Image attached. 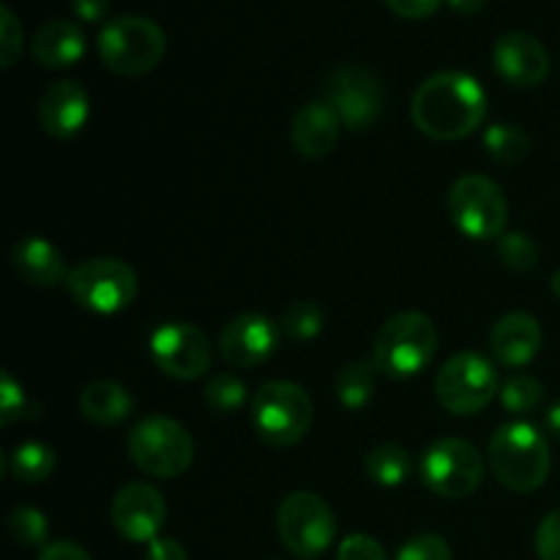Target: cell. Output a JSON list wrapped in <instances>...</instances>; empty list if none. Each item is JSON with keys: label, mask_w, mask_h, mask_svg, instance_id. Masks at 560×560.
Here are the masks:
<instances>
[{"label": "cell", "mask_w": 560, "mask_h": 560, "mask_svg": "<svg viewBox=\"0 0 560 560\" xmlns=\"http://www.w3.org/2000/svg\"><path fill=\"white\" fill-rule=\"evenodd\" d=\"M410 118L432 140H463L487 118V93L468 71H438L413 93Z\"/></svg>", "instance_id": "6da1fadb"}, {"label": "cell", "mask_w": 560, "mask_h": 560, "mask_svg": "<svg viewBox=\"0 0 560 560\" xmlns=\"http://www.w3.org/2000/svg\"><path fill=\"white\" fill-rule=\"evenodd\" d=\"M487 457L495 479L514 492L539 490L552 468L550 443L528 421L503 424L492 435Z\"/></svg>", "instance_id": "7a4b0ae2"}, {"label": "cell", "mask_w": 560, "mask_h": 560, "mask_svg": "<svg viewBox=\"0 0 560 560\" xmlns=\"http://www.w3.org/2000/svg\"><path fill=\"white\" fill-rule=\"evenodd\" d=\"M438 350V328L424 312L388 317L375 337L372 361L388 377H413L430 366Z\"/></svg>", "instance_id": "3957f363"}, {"label": "cell", "mask_w": 560, "mask_h": 560, "mask_svg": "<svg viewBox=\"0 0 560 560\" xmlns=\"http://www.w3.org/2000/svg\"><path fill=\"white\" fill-rule=\"evenodd\" d=\"M312 399L299 383L268 381L252 397V424L257 438L273 448L295 446L312 427Z\"/></svg>", "instance_id": "277c9868"}, {"label": "cell", "mask_w": 560, "mask_h": 560, "mask_svg": "<svg viewBox=\"0 0 560 560\" xmlns=\"http://www.w3.org/2000/svg\"><path fill=\"white\" fill-rule=\"evenodd\" d=\"M167 36L148 16H115L98 33V55L113 74L142 77L162 63Z\"/></svg>", "instance_id": "5b68a950"}, {"label": "cell", "mask_w": 560, "mask_h": 560, "mask_svg": "<svg viewBox=\"0 0 560 560\" xmlns=\"http://www.w3.org/2000/svg\"><path fill=\"white\" fill-rule=\"evenodd\" d=\"M129 457L151 479H175L186 474L195 459V441L184 424L167 416H148L137 421L129 435Z\"/></svg>", "instance_id": "8992f818"}, {"label": "cell", "mask_w": 560, "mask_h": 560, "mask_svg": "<svg viewBox=\"0 0 560 560\" xmlns=\"http://www.w3.org/2000/svg\"><path fill=\"white\" fill-rule=\"evenodd\" d=\"M501 394V375L481 353L452 355L435 377V397L448 413L474 416Z\"/></svg>", "instance_id": "52a82bcc"}, {"label": "cell", "mask_w": 560, "mask_h": 560, "mask_svg": "<svg viewBox=\"0 0 560 560\" xmlns=\"http://www.w3.org/2000/svg\"><path fill=\"white\" fill-rule=\"evenodd\" d=\"M419 476L430 492L446 501H459L479 490L485 479V457L463 438H441L421 454Z\"/></svg>", "instance_id": "ba28073f"}, {"label": "cell", "mask_w": 560, "mask_h": 560, "mask_svg": "<svg viewBox=\"0 0 560 560\" xmlns=\"http://www.w3.org/2000/svg\"><path fill=\"white\" fill-rule=\"evenodd\" d=\"M448 217L454 228L474 241L501 238L506 230L509 202L501 186L487 175H463L448 191Z\"/></svg>", "instance_id": "9c48e42d"}, {"label": "cell", "mask_w": 560, "mask_h": 560, "mask_svg": "<svg viewBox=\"0 0 560 560\" xmlns=\"http://www.w3.org/2000/svg\"><path fill=\"white\" fill-rule=\"evenodd\" d=\"M66 288L82 310L115 315L137 299V273L118 257H93L71 268Z\"/></svg>", "instance_id": "30bf717a"}, {"label": "cell", "mask_w": 560, "mask_h": 560, "mask_svg": "<svg viewBox=\"0 0 560 560\" xmlns=\"http://www.w3.org/2000/svg\"><path fill=\"white\" fill-rule=\"evenodd\" d=\"M277 530L282 545L295 558H320L337 536V520L328 503L315 492H290L277 512Z\"/></svg>", "instance_id": "8fae6325"}, {"label": "cell", "mask_w": 560, "mask_h": 560, "mask_svg": "<svg viewBox=\"0 0 560 560\" xmlns=\"http://www.w3.org/2000/svg\"><path fill=\"white\" fill-rule=\"evenodd\" d=\"M326 102L337 109L345 126L364 131L381 120L386 91L375 71L364 66H339L326 82Z\"/></svg>", "instance_id": "7c38bea8"}, {"label": "cell", "mask_w": 560, "mask_h": 560, "mask_svg": "<svg viewBox=\"0 0 560 560\" xmlns=\"http://www.w3.org/2000/svg\"><path fill=\"white\" fill-rule=\"evenodd\" d=\"M151 359L167 377L195 381L211 370L213 348L191 323H164L151 334Z\"/></svg>", "instance_id": "4fadbf2b"}, {"label": "cell", "mask_w": 560, "mask_h": 560, "mask_svg": "<svg viewBox=\"0 0 560 560\" xmlns=\"http://www.w3.org/2000/svg\"><path fill=\"white\" fill-rule=\"evenodd\" d=\"M109 520L126 541L151 545L153 539H159V530L167 520V503L162 492L148 481H129L115 492Z\"/></svg>", "instance_id": "5bb4252c"}, {"label": "cell", "mask_w": 560, "mask_h": 560, "mask_svg": "<svg viewBox=\"0 0 560 560\" xmlns=\"http://www.w3.org/2000/svg\"><path fill=\"white\" fill-rule=\"evenodd\" d=\"M282 328L266 315L246 312L233 317L219 334V353L235 370H249L271 359L279 348Z\"/></svg>", "instance_id": "9a60e30c"}, {"label": "cell", "mask_w": 560, "mask_h": 560, "mask_svg": "<svg viewBox=\"0 0 560 560\" xmlns=\"http://www.w3.org/2000/svg\"><path fill=\"white\" fill-rule=\"evenodd\" d=\"M492 63H495L498 74L512 82L514 88H536L550 74V55H547L545 44L523 31L498 38Z\"/></svg>", "instance_id": "2e32d148"}, {"label": "cell", "mask_w": 560, "mask_h": 560, "mask_svg": "<svg viewBox=\"0 0 560 560\" xmlns=\"http://www.w3.org/2000/svg\"><path fill=\"white\" fill-rule=\"evenodd\" d=\"M91 115V96L74 80H58L38 102V124L55 140H71L82 131Z\"/></svg>", "instance_id": "e0dca14e"}, {"label": "cell", "mask_w": 560, "mask_h": 560, "mask_svg": "<svg viewBox=\"0 0 560 560\" xmlns=\"http://www.w3.org/2000/svg\"><path fill=\"white\" fill-rule=\"evenodd\" d=\"M541 342H545V334H541L539 320L528 312L503 315L490 334L492 355L498 364L512 366V370L530 364L539 355Z\"/></svg>", "instance_id": "ac0fdd59"}, {"label": "cell", "mask_w": 560, "mask_h": 560, "mask_svg": "<svg viewBox=\"0 0 560 560\" xmlns=\"http://www.w3.org/2000/svg\"><path fill=\"white\" fill-rule=\"evenodd\" d=\"M342 118L337 109L320 98V102H310L295 113L293 126H290V140L299 156L304 159H323L334 151L342 131Z\"/></svg>", "instance_id": "d6986e66"}, {"label": "cell", "mask_w": 560, "mask_h": 560, "mask_svg": "<svg viewBox=\"0 0 560 560\" xmlns=\"http://www.w3.org/2000/svg\"><path fill=\"white\" fill-rule=\"evenodd\" d=\"M11 262H14V271L20 273L22 282L33 284V288H55L63 279H69L63 255L47 238H38V235L16 241Z\"/></svg>", "instance_id": "ffe728a7"}, {"label": "cell", "mask_w": 560, "mask_h": 560, "mask_svg": "<svg viewBox=\"0 0 560 560\" xmlns=\"http://www.w3.org/2000/svg\"><path fill=\"white\" fill-rule=\"evenodd\" d=\"M85 52V33L77 22L52 20L42 25L33 36V58L47 69L74 66Z\"/></svg>", "instance_id": "44dd1931"}, {"label": "cell", "mask_w": 560, "mask_h": 560, "mask_svg": "<svg viewBox=\"0 0 560 560\" xmlns=\"http://www.w3.org/2000/svg\"><path fill=\"white\" fill-rule=\"evenodd\" d=\"M131 408H135L131 394L113 381L88 383L80 394L82 416L93 424H120V421L129 419Z\"/></svg>", "instance_id": "7402d4cb"}, {"label": "cell", "mask_w": 560, "mask_h": 560, "mask_svg": "<svg viewBox=\"0 0 560 560\" xmlns=\"http://www.w3.org/2000/svg\"><path fill=\"white\" fill-rule=\"evenodd\" d=\"M413 454L399 443H383L375 446L364 459V470L375 485L381 487H402L413 476Z\"/></svg>", "instance_id": "603a6c76"}, {"label": "cell", "mask_w": 560, "mask_h": 560, "mask_svg": "<svg viewBox=\"0 0 560 560\" xmlns=\"http://www.w3.org/2000/svg\"><path fill=\"white\" fill-rule=\"evenodd\" d=\"M377 386V366L375 361H353L342 366L334 381V394L339 405L348 410H361L372 402Z\"/></svg>", "instance_id": "cb8c5ba5"}, {"label": "cell", "mask_w": 560, "mask_h": 560, "mask_svg": "<svg viewBox=\"0 0 560 560\" xmlns=\"http://www.w3.org/2000/svg\"><path fill=\"white\" fill-rule=\"evenodd\" d=\"M58 457L47 443H22L11 452L9 474L22 485H42L52 476Z\"/></svg>", "instance_id": "d4e9b609"}, {"label": "cell", "mask_w": 560, "mask_h": 560, "mask_svg": "<svg viewBox=\"0 0 560 560\" xmlns=\"http://www.w3.org/2000/svg\"><path fill=\"white\" fill-rule=\"evenodd\" d=\"M485 145L498 164H520L530 151V140L520 126L495 124L487 129Z\"/></svg>", "instance_id": "484cf974"}, {"label": "cell", "mask_w": 560, "mask_h": 560, "mask_svg": "<svg viewBox=\"0 0 560 560\" xmlns=\"http://www.w3.org/2000/svg\"><path fill=\"white\" fill-rule=\"evenodd\" d=\"M246 397H249V394H246V383L241 381V377L230 375V372L213 375L211 381L206 383V388H202V399H206L208 408H211L213 413L222 416H230L238 408H244Z\"/></svg>", "instance_id": "4316f807"}, {"label": "cell", "mask_w": 560, "mask_h": 560, "mask_svg": "<svg viewBox=\"0 0 560 560\" xmlns=\"http://www.w3.org/2000/svg\"><path fill=\"white\" fill-rule=\"evenodd\" d=\"M498 397L509 413L525 416L539 408L541 399H545V386L534 375H512L509 381H503Z\"/></svg>", "instance_id": "83f0119b"}, {"label": "cell", "mask_w": 560, "mask_h": 560, "mask_svg": "<svg viewBox=\"0 0 560 560\" xmlns=\"http://www.w3.org/2000/svg\"><path fill=\"white\" fill-rule=\"evenodd\" d=\"M323 317H326L323 306L315 304V301H293L284 310L279 328L295 342H306V339H315L323 331Z\"/></svg>", "instance_id": "f1b7e54d"}, {"label": "cell", "mask_w": 560, "mask_h": 560, "mask_svg": "<svg viewBox=\"0 0 560 560\" xmlns=\"http://www.w3.org/2000/svg\"><path fill=\"white\" fill-rule=\"evenodd\" d=\"M47 517L38 509L31 506H16L9 514V534L16 545L22 547H44L47 541Z\"/></svg>", "instance_id": "f546056e"}, {"label": "cell", "mask_w": 560, "mask_h": 560, "mask_svg": "<svg viewBox=\"0 0 560 560\" xmlns=\"http://www.w3.org/2000/svg\"><path fill=\"white\" fill-rule=\"evenodd\" d=\"M498 257L512 271H534L536 262H539V249L528 235L503 233L498 238Z\"/></svg>", "instance_id": "4dcf8cb0"}, {"label": "cell", "mask_w": 560, "mask_h": 560, "mask_svg": "<svg viewBox=\"0 0 560 560\" xmlns=\"http://www.w3.org/2000/svg\"><path fill=\"white\" fill-rule=\"evenodd\" d=\"M452 558L454 556L448 541L435 534L413 536V539L405 541L397 552V560H452Z\"/></svg>", "instance_id": "1f68e13d"}, {"label": "cell", "mask_w": 560, "mask_h": 560, "mask_svg": "<svg viewBox=\"0 0 560 560\" xmlns=\"http://www.w3.org/2000/svg\"><path fill=\"white\" fill-rule=\"evenodd\" d=\"M22 49V25L9 5H0V66L11 69Z\"/></svg>", "instance_id": "d6a6232c"}, {"label": "cell", "mask_w": 560, "mask_h": 560, "mask_svg": "<svg viewBox=\"0 0 560 560\" xmlns=\"http://www.w3.org/2000/svg\"><path fill=\"white\" fill-rule=\"evenodd\" d=\"M25 410H27L25 388H22L9 372H3V377H0V424L11 427L16 419L25 416Z\"/></svg>", "instance_id": "836d02e7"}, {"label": "cell", "mask_w": 560, "mask_h": 560, "mask_svg": "<svg viewBox=\"0 0 560 560\" xmlns=\"http://www.w3.org/2000/svg\"><path fill=\"white\" fill-rule=\"evenodd\" d=\"M337 560H388V556L377 539L366 534H353L342 539L337 550Z\"/></svg>", "instance_id": "e575fe53"}, {"label": "cell", "mask_w": 560, "mask_h": 560, "mask_svg": "<svg viewBox=\"0 0 560 560\" xmlns=\"http://www.w3.org/2000/svg\"><path fill=\"white\" fill-rule=\"evenodd\" d=\"M536 552L541 560H560V509L541 520L536 530Z\"/></svg>", "instance_id": "d590c367"}, {"label": "cell", "mask_w": 560, "mask_h": 560, "mask_svg": "<svg viewBox=\"0 0 560 560\" xmlns=\"http://www.w3.org/2000/svg\"><path fill=\"white\" fill-rule=\"evenodd\" d=\"M441 3L443 0H386L388 9L405 20H424V16L435 14Z\"/></svg>", "instance_id": "8d00e7d4"}, {"label": "cell", "mask_w": 560, "mask_h": 560, "mask_svg": "<svg viewBox=\"0 0 560 560\" xmlns=\"http://www.w3.org/2000/svg\"><path fill=\"white\" fill-rule=\"evenodd\" d=\"M38 560H93L88 556V550H82L74 541H52V545H44L38 552Z\"/></svg>", "instance_id": "74e56055"}, {"label": "cell", "mask_w": 560, "mask_h": 560, "mask_svg": "<svg viewBox=\"0 0 560 560\" xmlns=\"http://www.w3.org/2000/svg\"><path fill=\"white\" fill-rule=\"evenodd\" d=\"M148 560H189V552L178 539H153L148 545Z\"/></svg>", "instance_id": "f35d334b"}, {"label": "cell", "mask_w": 560, "mask_h": 560, "mask_svg": "<svg viewBox=\"0 0 560 560\" xmlns=\"http://www.w3.org/2000/svg\"><path fill=\"white\" fill-rule=\"evenodd\" d=\"M109 3H113V0H71L77 16L88 22L104 20V16L109 14Z\"/></svg>", "instance_id": "ab89813d"}, {"label": "cell", "mask_w": 560, "mask_h": 560, "mask_svg": "<svg viewBox=\"0 0 560 560\" xmlns=\"http://www.w3.org/2000/svg\"><path fill=\"white\" fill-rule=\"evenodd\" d=\"M448 5H452L454 11H459V14H476V11L485 9L487 0H446Z\"/></svg>", "instance_id": "60d3db41"}, {"label": "cell", "mask_w": 560, "mask_h": 560, "mask_svg": "<svg viewBox=\"0 0 560 560\" xmlns=\"http://www.w3.org/2000/svg\"><path fill=\"white\" fill-rule=\"evenodd\" d=\"M545 421H547V430H550V435L560 438V402L552 405L550 413H547Z\"/></svg>", "instance_id": "b9f144b4"}, {"label": "cell", "mask_w": 560, "mask_h": 560, "mask_svg": "<svg viewBox=\"0 0 560 560\" xmlns=\"http://www.w3.org/2000/svg\"><path fill=\"white\" fill-rule=\"evenodd\" d=\"M552 293H556V295H560V268H558V271L556 273H552Z\"/></svg>", "instance_id": "7bdbcfd3"}]
</instances>
